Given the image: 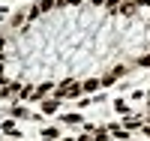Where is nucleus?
Instances as JSON below:
<instances>
[{"label":"nucleus","instance_id":"f257e3e1","mask_svg":"<svg viewBox=\"0 0 150 141\" xmlns=\"http://www.w3.org/2000/svg\"><path fill=\"white\" fill-rule=\"evenodd\" d=\"M96 87H99V81H96V78H90V81H87V84H84V90H87V93H93V90H96Z\"/></svg>","mask_w":150,"mask_h":141},{"label":"nucleus","instance_id":"7ed1b4c3","mask_svg":"<svg viewBox=\"0 0 150 141\" xmlns=\"http://www.w3.org/2000/svg\"><path fill=\"white\" fill-rule=\"evenodd\" d=\"M138 3H150V0H138Z\"/></svg>","mask_w":150,"mask_h":141},{"label":"nucleus","instance_id":"f03ea898","mask_svg":"<svg viewBox=\"0 0 150 141\" xmlns=\"http://www.w3.org/2000/svg\"><path fill=\"white\" fill-rule=\"evenodd\" d=\"M141 66H150V57H141Z\"/></svg>","mask_w":150,"mask_h":141}]
</instances>
